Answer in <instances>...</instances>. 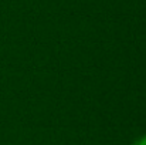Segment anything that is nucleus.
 Returning a JSON list of instances; mask_svg holds the SVG:
<instances>
[{"label": "nucleus", "instance_id": "1", "mask_svg": "<svg viewBox=\"0 0 146 145\" xmlns=\"http://www.w3.org/2000/svg\"><path fill=\"white\" fill-rule=\"evenodd\" d=\"M132 145H146V135L141 137V138H138Z\"/></svg>", "mask_w": 146, "mask_h": 145}]
</instances>
